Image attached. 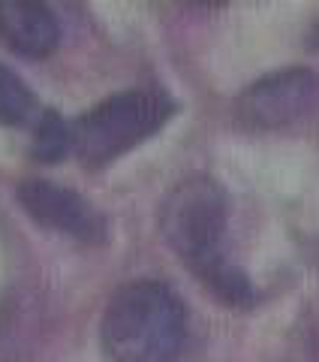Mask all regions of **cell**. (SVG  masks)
I'll use <instances>...</instances> for the list:
<instances>
[{
  "label": "cell",
  "instance_id": "52a82bcc",
  "mask_svg": "<svg viewBox=\"0 0 319 362\" xmlns=\"http://www.w3.org/2000/svg\"><path fill=\"white\" fill-rule=\"evenodd\" d=\"M40 115H42V109L37 106L33 90L6 64H0V124H6V127L28 124V121L37 124Z\"/></svg>",
  "mask_w": 319,
  "mask_h": 362
},
{
  "label": "cell",
  "instance_id": "8992f818",
  "mask_svg": "<svg viewBox=\"0 0 319 362\" xmlns=\"http://www.w3.org/2000/svg\"><path fill=\"white\" fill-rule=\"evenodd\" d=\"M0 37L16 52L42 58L61 40V25L42 4H0Z\"/></svg>",
  "mask_w": 319,
  "mask_h": 362
},
{
  "label": "cell",
  "instance_id": "6da1fadb",
  "mask_svg": "<svg viewBox=\"0 0 319 362\" xmlns=\"http://www.w3.org/2000/svg\"><path fill=\"white\" fill-rule=\"evenodd\" d=\"M160 233L184 266L223 302L238 305L253 296L247 278L226 251L229 202L214 178L190 175L178 181L160 206Z\"/></svg>",
  "mask_w": 319,
  "mask_h": 362
},
{
  "label": "cell",
  "instance_id": "7a4b0ae2",
  "mask_svg": "<svg viewBox=\"0 0 319 362\" xmlns=\"http://www.w3.org/2000/svg\"><path fill=\"white\" fill-rule=\"evenodd\" d=\"M100 341L112 362H175L187 341V311L160 281H130L102 311Z\"/></svg>",
  "mask_w": 319,
  "mask_h": 362
},
{
  "label": "cell",
  "instance_id": "3957f363",
  "mask_svg": "<svg viewBox=\"0 0 319 362\" xmlns=\"http://www.w3.org/2000/svg\"><path fill=\"white\" fill-rule=\"evenodd\" d=\"M172 112V97L157 88L118 90L73 124V148L85 163L102 166L154 136Z\"/></svg>",
  "mask_w": 319,
  "mask_h": 362
},
{
  "label": "cell",
  "instance_id": "ba28073f",
  "mask_svg": "<svg viewBox=\"0 0 319 362\" xmlns=\"http://www.w3.org/2000/svg\"><path fill=\"white\" fill-rule=\"evenodd\" d=\"M73 148V124H66L54 109H42L33 124V157L40 160H61Z\"/></svg>",
  "mask_w": 319,
  "mask_h": 362
},
{
  "label": "cell",
  "instance_id": "277c9868",
  "mask_svg": "<svg viewBox=\"0 0 319 362\" xmlns=\"http://www.w3.org/2000/svg\"><path fill=\"white\" fill-rule=\"evenodd\" d=\"M316 76L304 66H292V70L268 73L253 82L238 100V109H241V118L256 127H280V124H292L307 115L316 106Z\"/></svg>",
  "mask_w": 319,
  "mask_h": 362
},
{
  "label": "cell",
  "instance_id": "5b68a950",
  "mask_svg": "<svg viewBox=\"0 0 319 362\" xmlns=\"http://www.w3.org/2000/svg\"><path fill=\"white\" fill-rule=\"evenodd\" d=\"M18 202L33 221L49 226V230L76 235V239L85 242H97L106 235L102 214L88 199L78 197L73 187H64L58 181L25 178L18 185Z\"/></svg>",
  "mask_w": 319,
  "mask_h": 362
}]
</instances>
